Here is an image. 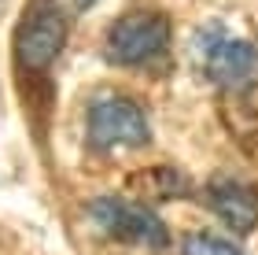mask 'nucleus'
Returning a JSON list of instances; mask_svg holds the SVG:
<instances>
[{
    "label": "nucleus",
    "mask_w": 258,
    "mask_h": 255,
    "mask_svg": "<svg viewBox=\"0 0 258 255\" xmlns=\"http://www.w3.org/2000/svg\"><path fill=\"white\" fill-rule=\"evenodd\" d=\"M67 41V15L55 4L41 0L26 11V19L19 22L15 33V60L26 67V71H44L55 56H59Z\"/></svg>",
    "instance_id": "obj_4"
},
{
    "label": "nucleus",
    "mask_w": 258,
    "mask_h": 255,
    "mask_svg": "<svg viewBox=\"0 0 258 255\" xmlns=\"http://www.w3.org/2000/svg\"><path fill=\"white\" fill-rule=\"evenodd\" d=\"M89 215L100 229H107L111 237L129 240V244H148V248H166V226L159 222L148 207L133 200H118V196H103V200L89 203Z\"/></svg>",
    "instance_id": "obj_5"
},
{
    "label": "nucleus",
    "mask_w": 258,
    "mask_h": 255,
    "mask_svg": "<svg viewBox=\"0 0 258 255\" xmlns=\"http://www.w3.org/2000/svg\"><path fill=\"white\" fill-rule=\"evenodd\" d=\"M181 255H243V251L236 244H229V240H221L218 233H192V237H184Z\"/></svg>",
    "instance_id": "obj_7"
},
{
    "label": "nucleus",
    "mask_w": 258,
    "mask_h": 255,
    "mask_svg": "<svg viewBox=\"0 0 258 255\" xmlns=\"http://www.w3.org/2000/svg\"><path fill=\"white\" fill-rule=\"evenodd\" d=\"M210 207L218 218L236 233H247L258 226V189L240 181H214L210 185Z\"/></svg>",
    "instance_id": "obj_6"
},
{
    "label": "nucleus",
    "mask_w": 258,
    "mask_h": 255,
    "mask_svg": "<svg viewBox=\"0 0 258 255\" xmlns=\"http://www.w3.org/2000/svg\"><path fill=\"white\" fill-rule=\"evenodd\" d=\"M89 144L100 152H114V148H140L151 141L148 115L137 108L129 96H96L89 104L85 115Z\"/></svg>",
    "instance_id": "obj_2"
},
{
    "label": "nucleus",
    "mask_w": 258,
    "mask_h": 255,
    "mask_svg": "<svg viewBox=\"0 0 258 255\" xmlns=\"http://www.w3.org/2000/svg\"><path fill=\"white\" fill-rule=\"evenodd\" d=\"M196 56L218 85L240 89L258 78V48L243 37L225 33L221 26H203L196 33Z\"/></svg>",
    "instance_id": "obj_3"
},
{
    "label": "nucleus",
    "mask_w": 258,
    "mask_h": 255,
    "mask_svg": "<svg viewBox=\"0 0 258 255\" xmlns=\"http://www.w3.org/2000/svg\"><path fill=\"white\" fill-rule=\"evenodd\" d=\"M48 4H55L63 15H81V11H89L96 0H48Z\"/></svg>",
    "instance_id": "obj_8"
},
{
    "label": "nucleus",
    "mask_w": 258,
    "mask_h": 255,
    "mask_svg": "<svg viewBox=\"0 0 258 255\" xmlns=\"http://www.w3.org/2000/svg\"><path fill=\"white\" fill-rule=\"evenodd\" d=\"M107 60L118 67H148L170 48V22L159 11H129L107 30Z\"/></svg>",
    "instance_id": "obj_1"
}]
</instances>
